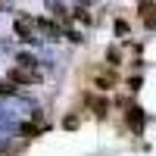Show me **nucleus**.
Instances as JSON below:
<instances>
[{
	"instance_id": "nucleus-2",
	"label": "nucleus",
	"mask_w": 156,
	"mask_h": 156,
	"mask_svg": "<svg viewBox=\"0 0 156 156\" xmlns=\"http://www.w3.org/2000/svg\"><path fill=\"white\" fill-rule=\"evenodd\" d=\"M144 119H147V115H144V109H140V106H131V109H128V128H131L134 134L144 131Z\"/></svg>"
},
{
	"instance_id": "nucleus-10",
	"label": "nucleus",
	"mask_w": 156,
	"mask_h": 156,
	"mask_svg": "<svg viewBox=\"0 0 156 156\" xmlns=\"http://www.w3.org/2000/svg\"><path fill=\"white\" fill-rule=\"evenodd\" d=\"M62 128H69V131H72V128H78V119H75V115H69V119H62Z\"/></svg>"
},
{
	"instance_id": "nucleus-9",
	"label": "nucleus",
	"mask_w": 156,
	"mask_h": 156,
	"mask_svg": "<svg viewBox=\"0 0 156 156\" xmlns=\"http://www.w3.org/2000/svg\"><path fill=\"white\" fill-rule=\"evenodd\" d=\"M75 16L81 19V22H90V16H87V9H84V6H75Z\"/></svg>"
},
{
	"instance_id": "nucleus-1",
	"label": "nucleus",
	"mask_w": 156,
	"mask_h": 156,
	"mask_svg": "<svg viewBox=\"0 0 156 156\" xmlns=\"http://www.w3.org/2000/svg\"><path fill=\"white\" fill-rule=\"evenodd\" d=\"M9 81H12V84H37V81H41V72H37V69H28V66L9 69Z\"/></svg>"
},
{
	"instance_id": "nucleus-11",
	"label": "nucleus",
	"mask_w": 156,
	"mask_h": 156,
	"mask_svg": "<svg viewBox=\"0 0 156 156\" xmlns=\"http://www.w3.org/2000/svg\"><path fill=\"white\" fill-rule=\"evenodd\" d=\"M22 134H28V137H34V134H37V128H34V125H22Z\"/></svg>"
},
{
	"instance_id": "nucleus-4",
	"label": "nucleus",
	"mask_w": 156,
	"mask_h": 156,
	"mask_svg": "<svg viewBox=\"0 0 156 156\" xmlns=\"http://www.w3.org/2000/svg\"><path fill=\"white\" fill-rule=\"evenodd\" d=\"M16 31L25 37V41H37L34 31H31V22H28V19H16Z\"/></svg>"
},
{
	"instance_id": "nucleus-8",
	"label": "nucleus",
	"mask_w": 156,
	"mask_h": 156,
	"mask_svg": "<svg viewBox=\"0 0 156 156\" xmlns=\"http://www.w3.org/2000/svg\"><path fill=\"white\" fill-rule=\"evenodd\" d=\"M0 94H16V84H12V81H3V84H0Z\"/></svg>"
},
{
	"instance_id": "nucleus-7",
	"label": "nucleus",
	"mask_w": 156,
	"mask_h": 156,
	"mask_svg": "<svg viewBox=\"0 0 156 156\" xmlns=\"http://www.w3.org/2000/svg\"><path fill=\"white\" fill-rule=\"evenodd\" d=\"M106 59H109V66H119L122 56H119V50H115V47H109V50H106Z\"/></svg>"
},
{
	"instance_id": "nucleus-5",
	"label": "nucleus",
	"mask_w": 156,
	"mask_h": 156,
	"mask_svg": "<svg viewBox=\"0 0 156 156\" xmlns=\"http://www.w3.org/2000/svg\"><path fill=\"white\" fill-rule=\"evenodd\" d=\"M90 106H94V112L103 119V115H106V109H109V103L103 100V97H90Z\"/></svg>"
},
{
	"instance_id": "nucleus-3",
	"label": "nucleus",
	"mask_w": 156,
	"mask_h": 156,
	"mask_svg": "<svg viewBox=\"0 0 156 156\" xmlns=\"http://www.w3.org/2000/svg\"><path fill=\"white\" fill-rule=\"evenodd\" d=\"M137 12H140V19H144L147 28H153V25H156V3H140Z\"/></svg>"
},
{
	"instance_id": "nucleus-6",
	"label": "nucleus",
	"mask_w": 156,
	"mask_h": 156,
	"mask_svg": "<svg viewBox=\"0 0 156 156\" xmlns=\"http://www.w3.org/2000/svg\"><path fill=\"white\" fill-rule=\"evenodd\" d=\"M112 81H115L112 72H109V75H97V87H112Z\"/></svg>"
},
{
	"instance_id": "nucleus-12",
	"label": "nucleus",
	"mask_w": 156,
	"mask_h": 156,
	"mask_svg": "<svg viewBox=\"0 0 156 156\" xmlns=\"http://www.w3.org/2000/svg\"><path fill=\"white\" fill-rule=\"evenodd\" d=\"M115 31H119V34H128V25H125V22L119 19V22H115Z\"/></svg>"
}]
</instances>
